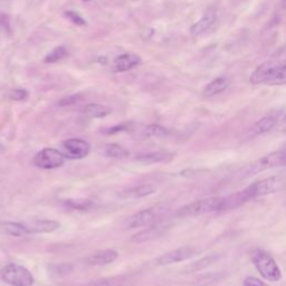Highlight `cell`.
Returning a JSON list of instances; mask_svg holds the SVG:
<instances>
[{
	"mask_svg": "<svg viewBox=\"0 0 286 286\" xmlns=\"http://www.w3.org/2000/svg\"><path fill=\"white\" fill-rule=\"evenodd\" d=\"M141 62V58L135 54H125L119 56L115 60V67L118 72H127L134 66H137Z\"/></svg>",
	"mask_w": 286,
	"mask_h": 286,
	"instance_id": "cell-18",
	"label": "cell"
},
{
	"mask_svg": "<svg viewBox=\"0 0 286 286\" xmlns=\"http://www.w3.org/2000/svg\"><path fill=\"white\" fill-rule=\"evenodd\" d=\"M63 154L69 159H83L89 156L91 151L90 143L83 139L73 138L62 143Z\"/></svg>",
	"mask_w": 286,
	"mask_h": 286,
	"instance_id": "cell-8",
	"label": "cell"
},
{
	"mask_svg": "<svg viewBox=\"0 0 286 286\" xmlns=\"http://www.w3.org/2000/svg\"><path fill=\"white\" fill-rule=\"evenodd\" d=\"M121 285V278L120 277H113V278H106L96 280V282L91 283L87 286H120Z\"/></svg>",
	"mask_w": 286,
	"mask_h": 286,
	"instance_id": "cell-27",
	"label": "cell"
},
{
	"mask_svg": "<svg viewBox=\"0 0 286 286\" xmlns=\"http://www.w3.org/2000/svg\"><path fill=\"white\" fill-rule=\"evenodd\" d=\"M248 190L253 199L258 197H264L273 193L279 192L286 188V176H276L263 179L250 185Z\"/></svg>",
	"mask_w": 286,
	"mask_h": 286,
	"instance_id": "cell-6",
	"label": "cell"
},
{
	"mask_svg": "<svg viewBox=\"0 0 286 286\" xmlns=\"http://www.w3.org/2000/svg\"><path fill=\"white\" fill-rule=\"evenodd\" d=\"M0 277L5 283L12 286H31L34 277L29 270L18 264H7L0 270Z\"/></svg>",
	"mask_w": 286,
	"mask_h": 286,
	"instance_id": "cell-5",
	"label": "cell"
},
{
	"mask_svg": "<svg viewBox=\"0 0 286 286\" xmlns=\"http://www.w3.org/2000/svg\"><path fill=\"white\" fill-rule=\"evenodd\" d=\"M118 251L114 249H102L90 255L89 257L86 258V263L93 266L108 265L113 263V261L118 258Z\"/></svg>",
	"mask_w": 286,
	"mask_h": 286,
	"instance_id": "cell-11",
	"label": "cell"
},
{
	"mask_svg": "<svg viewBox=\"0 0 286 286\" xmlns=\"http://www.w3.org/2000/svg\"><path fill=\"white\" fill-rule=\"evenodd\" d=\"M166 228L167 227L162 226L161 222H160V224L150 226L148 227V228H145L144 230L135 234L131 240H132L133 243L141 244V243H145V241L159 238V237H161L164 232H166Z\"/></svg>",
	"mask_w": 286,
	"mask_h": 286,
	"instance_id": "cell-10",
	"label": "cell"
},
{
	"mask_svg": "<svg viewBox=\"0 0 286 286\" xmlns=\"http://www.w3.org/2000/svg\"><path fill=\"white\" fill-rule=\"evenodd\" d=\"M0 230L4 234L13 236V237H22L31 234L27 225L19 224V222H12V221H3L0 222Z\"/></svg>",
	"mask_w": 286,
	"mask_h": 286,
	"instance_id": "cell-16",
	"label": "cell"
},
{
	"mask_svg": "<svg viewBox=\"0 0 286 286\" xmlns=\"http://www.w3.org/2000/svg\"><path fill=\"white\" fill-rule=\"evenodd\" d=\"M65 156L63 152L58 151L56 149L46 148L43 149L42 151L38 152L35 157H34L33 162L37 168L45 169V170H50V169L60 168L65 162Z\"/></svg>",
	"mask_w": 286,
	"mask_h": 286,
	"instance_id": "cell-7",
	"label": "cell"
},
{
	"mask_svg": "<svg viewBox=\"0 0 286 286\" xmlns=\"http://www.w3.org/2000/svg\"><path fill=\"white\" fill-rule=\"evenodd\" d=\"M64 206L69 209L77 211H89L94 207V203L89 199H67L63 201Z\"/></svg>",
	"mask_w": 286,
	"mask_h": 286,
	"instance_id": "cell-22",
	"label": "cell"
},
{
	"mask_svg": "<svg viewBox=\"0 0 286 286\" xmlns=\"http://www.w3.org/2000/svg\"><path fill=\"white\" fill-rule=\"evenodd\" d=\"M27 227L31 234H33V232H53L60 228L61 224L56 220L41 219L33 221L32 224L27 225Z\"/></svg>",
	"mask_w": 286,
	"mask_h": 286,
	"instance_id": "cell-17",
	"label": "cell"
},
{
	"mask_svg": "<svg viewBox=\"0 0 286 286\" xmlns=\"http://www.w3.org/2000/svg\"><path fill=\"white\" fill-rule=\"evenodd\" d=\"M127 130H128L127 124H119V125H116V127H113L109 130H106L105 133L106 134H114L116 132H121V131H127Z\"/></svg>",
	"mask_w": 286,
	"mask_h": 286,
	"instance_id": "cell-33",
	"label": "cell"
},
{
	"mask_svg": "<svg viewBox=\"0 0 286 286\" xmlns=\"http://www.w3.org/2000/svg\"><path fill=\"white\" fill-rule=\"evenodd\" d=\"M279 129H280V131H282V132L286 133V115L282 119V121H280Z\"/></svg>",
	"mask_w": 286,
	"mask_h": 286,
	"instance_id": "cell-34",
	"label": "cell"
},
{
	"mask_svg": "<svg viewBox=\"0 0 286 286\" xmlns=\"http://www.w3.org/2000/svg\"><path fill=\"white\" fill-rule=\"evenodd\" d=\"M250 83L266 85L286 84V65H273L266 62L258 66L249 77Z\"/></svg>",
	"mask_w": 286,
	"mask_h": 286,
	"instance_id": "cell-2",
	"label": "cell"
},
{
	"mask_svg": "<svg viewBox=\"0 0 286 286\" xmlns=\"http://www.w3.org/2000/svg\"><path fill=\"white\" fill-rule=\"evenodd\" d=\"M196 254H197V249L195 248V247L183 246V247H180V248L173 249L171 251H168V253L161 255L157 259V263L158 265H161V266L176 264V263H179V261H183V260L191 258Z\"/></svg>",
	"mask_w": 286,
	"mask_h": 286,
	"instance_id": "cell-9",
	"label": "cell"
},
{
	"mask_svg": "<svg viewBox=\"0 0 286 286\" xmlns=\"http://www.w3.org/2000/svg\"><path fill=\"white\" fill-rule=\"evenodd\" d=\"M228 86H229L228 79H226V77H217V79L211 81L210 83L205 87L203 94H205V96H207V98H211V96H215L227 90V87Z\"/></svg>",
	"mask_w": 286,
	"mask_h": 286,
	"instance_id": "cell-19",
	"label": "cell"
},
{
	"mask_svg": "<svg viewBox=\"0 0 286 286\" xmlns=\"http://www.w3.org/2000/svg\"><path fill=\"white\" fill-rule=\"evenodd\" d=\"M73 269V266L71 264H61L58 265L56 267L55 273H57L58 275H66L70 274Z\"/></svg>",
	"mask_w": 286,
	"mask_h": 286,
	"instance_id": "cell-31",
	"label": "cell"
},
{
	"mask_svg": "<svg viewBox=\"0 0 286 286\" xmlns=\"http://www.w3.org/2000/svg\"><path fill=\"white\" fill-rule=\"evenodd\" d=\"M169 209L166 207H151L137 212L132 216L128 217L124 221V228L133 229L141 228V227H150L160 224L167 217Z\"/></svg>",
	"mask_w": 286,
	"mask_h": 286,
	"instance_id": "cell-3",
	"label": "cell"
},
{
	"mask_svg": "<svg viewBox=\"0 0 286 286\" xmlns=\"http://www.w3.org/2000/svg\"><path fill=\"white\" fill-rule=\"evenodd\" d=\"M276 123H277V118H276L275 115L269 114L264 116V118L258 120L257 122L253 125V128L249 130V137L255 138L264 133H267L268 131H270L275 127Z\"/></svg>",
	"mask_w": 286,
	"mask_h": 286,
	"instance_id": "cell-12",
	"label": "cell"
},
{
	"mask_svg": "<svg viewBox=\"0 0 286 286\" xmlns=\"http://www.w3.org/2000/svg\"><path fill=\"white\" fill-rule=\"evenodd\" d=\"M174 154L170 152L164 151H157V152H149L143 153L137 156V161L142 162L144 164H152V163H161V162H169L173 159Z\"/></svg>",
	"mask_w": 286,
	"mask_h": 286,
	"instance_id": "cell-15",
	"label": "cell"
},
{
	"mask_svg": "<svg viewBox=\"0 0 286 286\" xmlns=\"http://www.w3.org/2000/svg\"><path fill=\"white\" fill-rule=\"evenodd\" d=\"M219 258V256L218 255H210V256H207V257H203L199 260L195 261V263L190 264L189 266H187L185 272L186 273H196V272H199V270L205 269L207 267H209L210 265L215 264L217 259Z\"/></svg>",
	"mask_w": 286,
	"mask_h": 286,
	"instance_id": "cell-21",
	"label": "cell"
},
{
	"mask_svg": "<svg viewBox=\"0 0 286 286\" xmlns=\"http://www.w3.org/2000/svg\"><path fill=\"white\" fill-rule=\"evenodd\" d=\"M243 286H268L263 280L256 277H247L244 280Z\"/></svg>",
	"mask_w": 286,
	"mask_h": 286,
	"instance_id": "cell-30",
	"label": "cell"
},
{
	"mask_svg": "<svg viewBox=\"0 0 286 286\" xmlns=\"http://www.w3.org/2000/svg\"><path fill=\"white\" fill-rule=\"evenodd\" d=\"M250 260L261 277L267 282L275 283L282 278V270L267 251L254 248L250 251Z\"/></svg>",
	"mask_w": 286,
	"mask_h": 286,
	"instance_id": "cell-1",
	"label": "cell"
},
{
	"mask_svg": "<svg viewBox=\"0 0 286 286\" xmlns=\"http://www.w3.org/2000/svg\"><path fill=\"white\" fill-rule=\"evenodd\" d=\"M144 134L147 137H153V138H166L169 135V130L161 127L158 124H151L148 125L144 129Z\"/></svg>",
	"mask_w": 286,
	"mask_h": 286,
	"instance_id": "cell-25",
	"label": "cell"
},
{
	"mask_svg": "<svg viewBox=\"0 0 286 286\" xmlns=\"http://www.w3.org/2000/svg\"><path fill=\"white\" fill-rule=\"evenodd\" d=\"M66 54H67L66 48L64 46H58L54 48L52 52L48 53L44 62L47 63V64H50V63L52 64V63H56L58 61L63 60V58L66 56Z\"/></svg>",
	"mask_w": 286,
	"mask_h": 286,
	"instance_id": "cell-26",
	"label": "cell"
},
{
	"mask_svg": "<svg viewBox=\"0 0 286 286\" xmlns=\"http://www.w3.org/2000/svg\"><path fill=\"white\" fill-rule=\"evenodd\" d=\"M77 101H79V95H72V96H67V98L62 99V100L60 101V103H58V105H61V106H67V105H72V104L76 103Z\"/></svg>",
	"mask_w": 286,
	"mask_h": 286,
	"instance_id": "cell-32",
	"label": "cell"
},
{
	"mask_svg": "<svg viewBox=\"0 0 286 286\" xmlns=\"http://www.w3.org/2000/svg\"><path fill=\"white\" fill-rule=\"evenodd\" d=\"M217 16V12L216 9L214 8H209L207 9V12L203 14V16L201 17V19L199 22H197L195 25H192L190 28V33L192 35L198 36L202 34L203 32H206L208 28H209L212 24H214L215 19Z\"/></svg>",
	"mask_w": 286,
	"mask_h": 286,
	"instance_id": "cell-13",
	"label": "cell"
},
{
	"mask_svg": "<svg viewBox=\"0 0 286 286\" xmlns=\"http://www.w3.org/2000/svg\"><path fill=\"white\" fill-rule=\"evenodd\" d=\"M99 62H100V64H106V62H108V60H106V57H100Z\"/></svg>",
	"mask_w": 286,
	"mask_h": 286,
	"instance_id": "cell-35",
	"label": "cell"
},
{
	"mask_svg": "<svg viewBox=\"0 0 286 286\" xmlns=\"http://www.w3.org/2000/svg\"><path fill=\"white\" fill-rule=\"evenodd\" d=\"M156 192V188L151 185H142V186H135L132 188H129L127 190H123L120 193V197L123 199H139V198H143L152 195Z\"/></svg>",
	"mask_w": 286,
	"mask_h": 286,
	"instance_id": "cell-14",
	"label": "cell"
},
{
	"mask_svg": "<svg viewBox=\"0 0 286 286\" xmlns=\"http://www.w3.org/2000/svg\"><path fill=\"white\" fill-rule=\"evenodd\" d=\"M27 96H28V92L23 89L13 90L11 93H9V98L14 101H24L27 99Z\"/></svg>",
	"mask_w": 286,
	"mask_h": 286,
	"instance_id": "cell-29",
	"label": "cell"
},
{
	"mask_svg": "<svg viewBox=\"0 0 286 286\" xmlns=\"http://www.w3.org/2000/svg\"><path fill=\"white\" fill-rule=\"evenodd\" d=\"M103 154L108 158L113 159H123L129 156V151L123 147H121L119 144L110 143L106 144L103 149Z\"/></svg>",
	"mask_w": 286,
	"mask_h": 286,
	"instance_id": "cell-23",
	"label": "cell"
},
{
	"mask_svg": "<svg viewBox=\"0 0 286 286\" xmlns=\"http://www.w3.org/2000/svg\"><path fill=\"white\" fill-rule=\"evenodd\" d=\"M64 16L67 18V19H70L71 22H73L74 24H76V25H79V26H85L86 25V22L84 21L83 18H82L79 14L75 13V12H72V11H69V12H65L64 13Z\"/></svg>",
	"mask_w": 286,
	"mask_h": 286,
	"instance_id": "cell-28",
	"label": "cell"
},
{
	"mask_svg": "<svg viewBox=\"0 0 286 286\" xmlns=\"http://www.w3.org/2000/svg\"><path fill=\"white\" fill-rule=\"evenodd\" d=\"M224 197H208L202 199L192 201L188 205L181 207L176 212L177 217L187 218L210 214L214 211H221Z\"/></svg>",
	"mask_w": 286,
	"mask_h": 286,
	"instance_id": "cell-4",
	"label": "cell"
},
{
	"mask_svg": "<svg viewBox=\"0 0 286 286\" xmlns=\"http://www.w3.org/2000/svg\"><path fill=\"white\" fill-rule=\"evenodd\" d=\"M83 2H91V0H83Z\"/></svg>",
	"mask_w": 286,
	"mask_h": 286,
	"instance_id": "cell-37",
	"label": "cell"
},
{
	"mask_svg": "<svg viewBox=\"0 0 286 286\" xmlns=\"http://www.w3.org/2000/svg\"><path fill=\"white\" fill-rule=\"evenodd\" d=\"M83 113L91 119H101V118H105V116H108L109 114L112 113V110L105 105L91 103L85 106Z\"/></svg>",
	"mask_w": 286,
	"mask_h": 286,
	"instance_id": "cell-20",
	"label": "cell"
},
{
	"mask_svg": "<svg viewBox=\"0 0 286 286\" xmlns=\"http://www.w3.org/2000/svg\"><path fill=\"white\" fill-rule=\"evenodd\" d=\"M270 160H272L273 167H285L286 166V142L276 151L269 153Z\"/></svg>",
	"mask_w": 286,
	"mask_h": 286,
	"instance_id": "cell-24",
	"label": "cell"
},
{
	"mask_svg": "<svg viewBox=\"0 0 286 286\" xmlns=\"http://www.w3.org/2000/svg\"><path fill=\"white\" fill-rule=\"evenodd\" d=\"M282 6L284 8H286V0H282Z\"/></svg>",
	"mask_w": 286,
	"mask_h": 286,
	"instance_id": "cell-36",
	"label": "cell"
}]
</instances>
